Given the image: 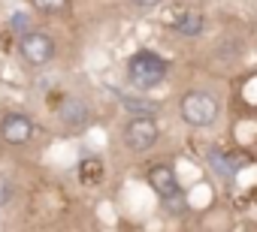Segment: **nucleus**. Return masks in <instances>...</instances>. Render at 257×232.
Listing matches in <instances>:
<instances>
[{"label": "nucleus", "mask_w": 257, "mask_h": 232, "mask_svg": "<svg viewBox=\"0 0 257 232\" xmlns=\"http://www.w3.org/2000/svg\"><path fill=\"white\" fill-rule=\"evenodd\" d=\"M100 175H103L100 160H85V163H82V181H97Z\"/></svg>", "instance_id": "nucleus-10"}, {"label": "nucleus", "mask_w": 257, "mask_h": 232, "mask_svg": "<svg viewBox=\"0 0 257 232\" xmlns=\"http://www.w3.org/2000/svg\"><path fill=\"white\" fill-rule=\"evenodd\" d=\"M146 178H149L152 190H155L161 199H179V196H182V184H179L173 166H167V163H155V166L149 169Z\"/></svg>", "instance_id": "nucleus-7"}, {"label": "nucleus", "mask_w": 257, "mask_h": 232, "mask_svg": "<svg viewBox=\"0 0 257 232\" xmlns=\"http://www.w3.org/2000/svg\"><path fill=\"white\" fill-rule=\"evenodd\" d=\"M179 112H182L185 124H191L197 130H206V127H212L218 121V100L212 94H206V90H188L182 96Z\"/></svg>", "instance_id": "nucleus-2"}, {"label": "nucleus", "mask_w": 257, "mask_h": 232, "mask_svg": "<svg viewBox=\"0 0 257 232\" xmlns=\"http://www.w3.org/2000/svg\"><path fill=\"white\" fill-rule=\"evenodd\" d=\"M19 54L28 66H46L55 58V40L43 30H28L19 36Z\"/></svg>", "instance_id": "nucleus-3"}, {"label": "nucleus", "mask_w": 257, "mask_h": 232, "mask_svg": "<svg viewBox=\"0 0 257 232\" xmlns=\"http://www.w3.org/2000/svg\"><path fill=\"white\" fill-rule=\"evenodd\" d=\"M167 24H170V28H176L179 34L194 36V34H200V30H203V16H200V12H182L179 18H170V16H167Z\"/></svg>", "instance_id": "nucleus-8"}, {"label": "nucleus", "mask_w": 257, "mask_h": 232, "mask_svg": "<svg viewBox=\"0 0 257 232\" xmlns=\"http://www.w3.org/2000/svg\"><path fill=\"white\" fill-rule=\"evenodd\" d=\"M127 78L140 90H152L167 78V60L158 58L155 52H137L127 64Z\"/></svg>", "instance_id": "nucleus-1"}, {"label": "nucleus", "mask_w": 257, "mask_h": 232, "mask_svg": "<svg viewBox=\"0 0 257 232\" xmlns=\"http://www.w3.org/2000/svg\"><path fill=\"white\" fill-rule=\"evenodd\" d=\"M10 28H13L16 34H28V16H25V12H16V16L10 18Z\"/></svg>", "instance_id": "nucleus-11"}, {"label": "nucleus", "mask_w": 257, "mask_h": 232, "mask_svg": "<svg viewBox=\"0 0 257 232\" xmlns=\"http://www.w3.org/2000/svg\"><path fill=\"white\" fill-rule=\"evenodd\" d=\"M31 4L46 16H58V12H64L70 6V0H31Z\"/></svg>", "instance_id": "nucleus-9"}, {"label": "nucleus", "mask_w": 257, "mask_h": 232, "mask_svg": "<svg viewBox=\"0 0 257 232\" xmlns=\"http://www.w3.org/2000/svg\"><path fill=\"white\" fill-rule=\"evenodd\" d=\"M158 136H161V130L152 121V114H137V118H131V121H127V127H124V145L131 148V151H137V154L155 148L158 145Z\"/></svg>", "instance_id": "nucleus-4"}, {"label": "nucleus", "mask_w": 257, "mask_h": 232, "mask_svg": "<svg viewBox=\"0 0 257 232\" xmlns=\"http://www.w3.org/2000/svg\"><path fill=\"white\" fill-rule=\"evenodd\" d=\"M131 4H134V6H140V10H155L161 0H131Z\"/></svg>", "instance_id": "nucleus-12"}, {"label": "nucleus", "mask_w": 257, "mask_h": 232, "mask_svg": "<svg viewBox=\"0 0 257 232\" xmlns=\"http://www.w3.org/2000/svg\"><path fill=\"white\" fill-rule=\"evenodd\" d=\"M34 133H37L34 121L22 112H7L0 118V142L10 145V148H25L34 139Z\"/></svg>", "instance_id": "nucleus-5"}, {"label": "nucleus", "mask_w": 257, "mask_h": 232, "mask_svg": "<svg viewBox=\"0 0 257 232\" xmlns=\"http://www.w3.org/2000/svg\"><path fill=\"white\" fill-rule=\"evenodd\" d=\"M58 121H61L67 130H82V127H88V121H91V106H88L82 96L67 94V96L61 100V106H58Z\"/></svg>", "instance_id": "nucleus-6"}]
</instances>
